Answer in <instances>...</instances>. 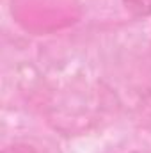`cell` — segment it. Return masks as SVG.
<instances>
[{
    "mask_svg": "<svg viewBox=\"0 0 151 153\" xmlns=\"http://www.w3.org/2000/svg\"><path fill=\"white\" fill-rule=\"evenodd\" d=\"M126 7L135 14H151V0H123Z\"/></svg>",
    "mask_w": 151,
    "mask_h": 153,
    "instance_id": "6da1fadb",
    "label": "cell"
}]
</instances>
